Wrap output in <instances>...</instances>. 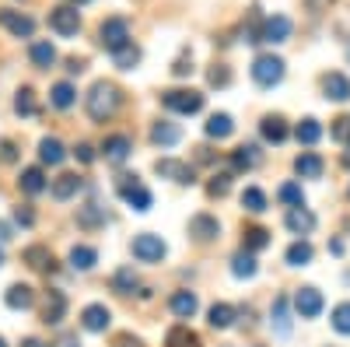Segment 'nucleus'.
<instances>
[{
  "mask_svg": "<svg viewBox=\"0 0 350 347\" xmlns=\"http://www.w3.org/2000/svg\"><path fill=\"white\" fill-rule=\"evenodd\" d=\"M120 102H123V92L116 88L112 81H95V84H92V92H88V99H84L88 116H92L95 123L112 120V116L120 112Z\"/></svg>",
  "mask_w": 350,
  "mask_h": 347,
  "instance_id": "1",
  "label": "nucleus"
},
{
  "mask_svg": "<svg viewBox=\"0 0 350 347\" xmlns=\"http://www.w3.org/2000/svg\"><path fill=\"white\" fill-rule=\"evenodd\" d=\"M284 60L280 56H273V53H262V56H256L252 60V81L259 84V88H273V84H280L284 81Z\"/></svg>",
  "mask_w": 350,
  "mask_h": 347,
  "instance_id": "2",
  "label": "nucleus"
},
{
  "mask_svg": "<svg viewBox=\"0 0 350 347\" xmlns=\"http://www.w3.org/2000/svg\"><path fill=\"white\" fill-rule=\"evenodd\" d=\"M116 190H120V196L126 200V204L133 207V211H151V204H154V196H151V190L144 186L137 176H120L116 179Z\"/></svg>",
  "mask_w": 350,
  "mask_h": 347,
  "instance_id": "3",
  "label": "nucleus"
},
{
  "mask_svg": "<svg viewBox=\"0 0 350 347\" xmlns=\"http://www.w3.org/2000/svg\"><path fill=\"white\" fill-rule=\"evenodd\" d=\"M161 105L168 112H179V116H193L203 109V95L193 92V88H172V92H161Z\"/></svg>",
  "mask_w": 350,
  "mask_h": 347,
  "instance_id": "4",
  "label": "nucleus"
},
{
  "mask_svg": "<svg viewBox=\"0 0 350 347\" xmlns=\"http://www.w3.org/2000/svg\"><path fill=\"white\" fill-rule=\"evenodd\" d=\"M98 42H102L109 53L123 49V46L130 42V21H126V18H105L102 28H98Z\"/></svg>",
  "mask_w": 350,
  "mask_h": 347,
  "instance_id": "5",
  "label": "nucleus"
},
{
  "mask_svg": "<svg viewBox=\"0 0 350 347\" xmlns=\"http://www.w3.org/2000/svg\"><path fill=\"white\" fill-rule=\"evenodd\" d=\"M49 28H53L56 36H64V39L77 36V32H81V11H77L74 4L53 8V11H49Z\"/></svg>",
  "mask_w": 350,
  "mask_h": 347,
  "instance_id": "6",
  "label": "nucleus"
},
{
  "mask_svg": "<svg viewBox=\"0 0 350 347\" xmlns=\"http://www.w3.org/2000/svg\"><path fill=\"white\" fill-rule=\"evenodd\" d=\"M130 249H133V256L140 259V264H161L165 253H168V246L161 242V235H151V231H140Z\"/></svg>",
  "mask_w": 350,
  "mask_h": 347,
  "instance_id": "7",
  "label": "nucleus"
},
{
  "mask_svg": "<svg viewBox=\"0 0 350 347\" xmlns=\"http://www.w3.org/2000/svg\"><path fill=\"white\" fill-rule=\"evenodd\" d=\"M154 172H158L161 179H175L179 186H193V183H196L193 165H186V162H179V158H158V162H154Z\"/></svg>",
  "mask_w": 350,
  "mask_h": 347,
  "instance_id": "8",
  "label": "nucleus"
},
{
  "mask_svg": "<svg viewBox=\"0 0 350 347\" xmlns=\"http://www.w3.org/2000/svg\"><path fill=\"white\" fill-rule=\"evenodd\" d=\"M295 309H298V316L301 320H315L319 312H323V292L319 287H298V295H295Z\"/></svg>",
  "mask_w": 350,
  "mask_h": 347,
  "instance_id": "9",
  "label": "nucleus"
},
{
  "mask_svg": "<svg viewBox=\"0 0 350 347\" xmlns=\"http://www.w3.org/2000/svg\"><path fill=\"white\" fill-rule=\"evenodd\" d=\"M287 36H291V18H284V14L267 18V21H262V28H259V42H270V46L287 42Z\"/></svg>",
  "mask_w": 350,
  "mask_h": 347,
  "instance_id": "10",
  "label": "nucleus"
},
{
  "mask_svg": "<svg viewBox=\"0 0 350 347\" xmlns=\"http://www.w3.org/2000/svg\"><path fill=\"white\" fill-rule=\"evenodd\" d=\"M0 25H4L8 32L14 36V39H32V32H36V21L28 18V14H18V11H11V8H4V11H0Z\"/></svg>",
  "mask_w": 350,
  "mask_h": 347,
  "instance_id": "11",
  "label": "nucleus"
},
{
  "mask_svg": "<svg viewBox=\"0 0 350 347\" xmlns=\"http://www.w3.org/2000/svg\"><path fill=\"white\" fill-rule=\"evenodd\" d=\"M189 235L196 242H214L221 235V221L214 214H193L189 218Z\"/></svg>",
  "mask_w": 350,
  "mask_h": 347,
  "instance_id": "12",
  "label": "nucleus"
},
{
  "mask_svg": "<svg viewBox=\"0 0 350 347\" xmlns=\"http://www.w3.org/2000/svg\"><path fill=\"white\" fill-rule=\"evenodd\" d=\"M67 316V295L60 292V287H53V292H46V309H42V323L46 326H60Z\"/></svg>",
  "mask_w": 350,
  "mask_h": 347,
  "instance_id": "13",
  "label": "nucleus"
},
{
  "mask_svg": "<svg viewBox=\"0 0 350 347\" xmlns=\"http://www.w3.org/2000/svg\"><path fill=\"white\" fill-rule=\"evenodd\" d=\"M130 151H133V140H130L126 133H112V137H105V144H102V155H105V162H112V165H123V162L130 158Z\"/></svg>",
  "mask_w": 350,
  "mask_h": 347,
  "instance_id": "14",
  "label": "nucleus"
},
{
  "mask_svg": "<svg viewBox=\"0 0 350 347\" xmlns=\"http://www.w3.org/2000/svg\"><path fill=\"white\" fill-rule=\"evenodd\" d=\"M109 320H112V312L105 309V305H88L84 312H81V326L88 330V333H102V330H109Z\"/></svg>",
  "mask_w": 350,
  "mask_h": 347,
  "instance_id": "15",
  "label": "nucleus"
},
{
  "mask_svg": "<svg viewBox=\"0 0 350 347\" xmlns=\"http://www.w3.org/2000/svg\"><path fill=\"white\" fill-rule=\"evenodd\" d=\"M21 259L32 270H39V274H53L56 270V259H53V253L46 249V246H28L25 253H21Z\"/></svg>",
  "mask_w": 350,
  "mask_h": 347,
  "instance_id": "16",
  "label": "nucleus"
},
{
  "mask_svg": "<svg viewBox=\"0 0 350 347\" xmlns=\"http://www.w3.org/2000/svg\"><path fill=\"white\" fill-rule=\"evenodd\" d=\"M259 162H262V151L256 148V144H242V148L231 151V168L235 172H252Z\"/></svg>",
  "mask_w": 350,
  "mask_h": 347,
  "instance_id": "17",
  "label": "nucleus"
},
{
  "mask_svg": "<svg viewBox=\"0 0 350 347\" xmlns=\"http://www.w3.org/2000/svg\"><path fill=\"white\" fill-rule=\"evenodd\" d=\"M284 224H287L291 231H295V235H308V231L315 228V214H312L308 207H287Z\"/></svg>",
  "mask_w": 350,
  "mask_h": 347,
  "instance_id": "18",
  "label": "nucleus"
},
{
  "mask_svg": "<svg viewBox=\"0 0 350 347\" xmlns=\"http://www.w3.org/2000/svg\"><path fill=\"white\" fill-rule=\"evenodd\" d=\"M323 92H326V99H333V102H347L350 99V77L347 74H326L323 77Z\"/></svg>",
  "mask_w": 350,
  "mask_h": 347,
  "instance_id": "19",
  "label": "nucleus"
},
{
  "mask_svg": "<svg viewBox=\"0 0 350 347\" xmlns=\"http://www.w3.org/2000/svg\"><path fill=\"white\" fill-rule=\"evenodd\" d=\"M81 186H84V179L77 176V172H64V176L53 179V196L56 200H70V196L81 193Z\"/></svg>",
  "mask_w": 350,
  "mask_h": 347,
  "instance_id": "20",
  "label": "nucleus"
},
{
  "mask_svg": "<svg viewBox=\"0 0 350 347\" xmlns=\"http://www.w3.org/2000/svg\"><path fill=\"white\" fill-rule=\"evenodd\" d=\"M151 140L158 144V148H175V144L183 140V130L175 127V123H168V120H158L151 127Z\"/></svg>",
  "mask_w": 350,
  "mask_h": 347,
  "instance_id": "21",
  "label": "nucleus"
},
{
  "mask_svg": "<svg viewBox=\"0 0 350 347\" xmlns=\"http://www.w3.org/2000/svg\"><path fill=\"white\" fill-rule=\"evenodd\" d=\"M49 183H46V176H42V168H21V176H18V190L21 193H28V196H39L42 190H46Z\"/></svg>",
  "mask_w": 350,
  "mask_h": 347,
  "instance_id": "22",
  "label": "nucleus"
},
{
  "mask_svg": "<svg viewBox=\"0 0 350 347\" xmlns=\"http://www.w3.org/2000/svg\"><path fill=\"white\" fill-rule=\"evenodd\" d=\"M259 133H262V140H270V144H284L291 130H287V123H284V116H262Z\"/></svg>",
  "mask_w": 350,
  "mask_h": 347,
  "instance_id": "23",
  "label": "nucleus"
},
{
  "mask_svg": "<svg viewBox=\"0 0 350 347\" xmlns=\"http://www.w3.org/2000/svg\"><path fill=\"white\" fill-rule=\"evenodd\" d=\"M323 158H319L315 151H301L298 158H295V172H298V176L301 179H319V176H323Z\"/></svg>",
  "mask_w": 350,
  "mask_h": 347,
  "instance_id": "24",
  "label": "nucleus"
},
{
  "mask_svg": "<svg viewBox=\"0 0 350 347\" xmlns=\"http://www.w3.org/2000/svg\"><path fill=\"white\" fill-rule=\"evenodd\" d=\"M4 302H8V309H32V302H36V292L28 284H11L8 287V295H4Z\"/></svg>",
  "mask_w": 350,
  "mask_h": 347,
  "instance_id": "25",
  "label": "nucleus"
},
{
  "mask_svg": "<svg viewBox=\"0 0 350 347\" xmlns=\"http://www.w3.org/2000/svg\"><path fill=\"white\" fill-rule=\"evenodd\" d=\"M168 305H172V312L179 316V320H193L196 309H200V302H196V295H193V292H175Z\"/></svg>",
  "mask_w": 350,
  "mask_h": 347,
  "instance_id": "26",
  "label": "nucleus"
},
{
  "mask_svg": "<svg viewBox=\"0 0 350 347\" xmlns=\"http://www.w3.org/2000/svg\"><path fill=\"white\" fill-rule=\"evenodd\" d=\"M165 347H203V340L189 330V326H172L168 333H165Z\"/></svg>",
  "mask_w": 350,
  "mask_h": 347,
  "instance_id": "27",
  "label": "nucleus"
},
{
  "mask_svg": "<svg viewBox=\"0 0 350 347\" xmlns=\"http://www.w3.org/2000/svg\"><path fill=\"white\" fill-rule=\"evenodd\" d=\"M39 158H42V165H60L67 158V151H64V144L56 137H42L39 140Z\"/></svg>",
  "mask_w": 350,
  "mask_h": 347,
  "instance_id": "28",
  "label": "nucleus"
},
{
  "mask_svg": "<svg viewBox=\"0 0 350 347\" xmlns=\"http://www.w3.org/2000/svg\"><path fill=\"white\" fill-rule=\"evenodd\" d=\"M231 133H235V123H231L228 112H214L211 120H207V137H211V140H224V137H231Z\"/></svg>",
  "mask_w": 350,
  "mask_h": 347,
  "instance_id": "29",
  "label": "nucleus"
},
{
  "mask_svg": "<svg viewBox=\"0 0 350 347\" xmlns=\"http://www.w3.org/2000/svg\"><path fill=\"white\" fill-rule=\"evenodd\" d=\"M207 316H211V326H214V330H228L231 323H235L239 312H235V305H228V302H214Z\"/></svg>",
  "mask_w": 350,
  "mask_h": 347,
  "instance_id": "30",
  "label": "nucleus"
},
{
  "mask_svg": "<svg viewBox=\"0 0 350 347\" xmlns=\"http://www.w3.org/2000/svg\"><path fill=\"white\" fill-rule=\"evenodd\" d=\"M242 246H245V253L267 249V246H270V231H267V228H259V224L245 228V231H242Z\"/></svg>",
  "mask_w": 350,
  "mask_h": 347,
  "instance_id": "31",
  "label": "nucleus"
},
{
  "mask_svg": "<svg viewBox=\"0 0 350 347\" xmlns=\"http://www.w3.org/2000/svg\"><path fill=\"white\" fill-rule=\"evenodd\" d=\"M95 264H98V253H95L92 246H74V249H70V267H74V270L84 274V270H92Z\"/></svg>",
  "mask_w": 350,
  "mask_h": 347,
  "instance_id": "32",
  "label": "nucleus"
},
{
  "mask_svg": "<svg viewBox=\"0 0 350 347\" xmlns=\"http://www.w3.org/2000/svg\"><path fill=\"white\" fill-rule=\"evenodd\" d=\"M28 56H32V64L39 67V70H46V67H53L56 64V49H53V42H32V49H28Z\"/></svg>",
  "mask_w": 350,
  "mask_h": 347,
  "instance_id": "33",
  "label": "nucleus"
},
{
  "mask_svg": "<svg viewBox=\"0 0 350 347\" xmlns=\"http://www.w3.org/2000/svg\"><path fill=\"white\" fill-rule=\"evenodd\" d=\"M74 99H77V92H74L70 81H60V84H53V88H49V102H53L56 109H70Z\"/></svg>",
  "mask_w": 350,
  "mask_h": 347,
  "instance_id": "34",
  "label": "nucleus"
},
{
  "mask_svg": "<svg viewBox=\"0 0 350 347\" xmlns=\"http://www.w3.org/2000/svg\"><path fill=\"white\" fill-rule=\"evenodd\" d=\"M312 256H315L312 242H295V246L284 253V259H287L291 267H308V264H312Z\"/></svg>",
  "mask_w": 350,
  "mask_h": 347,
  "instance_id": "35",
  "label": "nucleus"
},
{
  "mask_svg": "<svg viewBox=\"0 0 350 347\" xmlns=\"http://www.w3.org/2000/svg\"><path fill=\"white\" fill-rule=\"evenodd\" d=\"M77 224H81V228H88V231L98 228V224H105V214H102V207L95 204V200H92V204H84V207L77 211Z\"/></svg>",
  "mask_w": 350,
  "mask_h": 347,
  "instance_id": "36",
  "label": "nucleus"
},
{
  "mask_svg": "<svg viewBox=\"0 0 350 347\" xmlns=\"http://www.w3.org/2000/svg\"><path fill=\"white\" fill-rule=\"evenodd\" d=\"M112 64L120 67V70H133V67L140 64V49H137L133 42H126L123 49H116V53H112Z\"/></svg>",
  "mask_w": 350,
  "mask_h": 347,
  "instance_id": "37",
  "label": "nucleus"
},
{
  "mask_svg": "<svg viewBox=\"0 0 350 347\" xmlns=\"http://www.w3.org/2000/svg\"><path fill=\"white\" fill-rule=\"evenodd\" d=\"M242 207H245L249 214H262V211H267V193H262L259 186H249V190L242 193Z\"/></svg>",
  "mask_w": 350,
  "mask_h": 347,
  "instance_id": "38",
  "label": "nucleus"
},
{
  "mask_svg": "<svg viewBox=\"0 0 350 347\" xmlns=\"http://www.w3.org/2000/svg\"><path fill=\"white\" fill-rule=\"evenodd\" d=\"M137 287V274H133V267H120L112 274V292H120V295H130Z\"/></svg>",
  "mask_w": 350,
  "mask_h": 347,
  "instance_id": "39",
  "label": "nucleus"
},
{
  "mask_svg": "<svg viewBox=\"0 0 350 347\" xmlns=\"http://www.w3.org/2000/svg\"><path fill=\"white\" fill-rule=\"evenodd\" d=\"M256 256L252 253H239L235 259H231V274H235V277H256Z\"/></svg>",
  "mask_w": 350,
  "mask_h": 347,
  "instance_id": "40",
  "label": "nucleus"
},
{
  "mask_svg": "<svg viewBox=\"0 0 350 347\" xmlns=\"http://www.w3.org/2000/svg\"><path fill=\"white\" fill-rule=\"evenodd\" d=\"M273 326H277V333H280V337H287V333H291V312H287V298H284V295L273 302Z\"/></svg>",
  "mask_w": 350,
  "mask_h": 347,
  "instance_id": "41",
  "label": "nucleus"
},
{
  "mask_svg": "<svg viewBox=\"0 0 350 347\" xmlns=\"http://www.w3.org/2000/svg\"><path fill=\"white\" fill-rule=\"evenodd\" d=\"M295 137H298V144H315L319 137H323V127H319V120H301L298 123V130H295Z\"/></svg>",
  "mask_w": 350,
  "mask_h": 347,
  "instance_id": "42",
  "label": "nucleus"
},
{
  "mask_svg": "<svg viewBox=\"0 0 350 347\" xmlns=\"http://www.w3.org/2000/svg\"><path fill=\"white\" fill-rule=\"evenodd\" d=\"M329 323L336 333H350V302H340L333 312H329Z\"/></svg>",
  "mask_w": 350,
  "mask_h": 347,
  "instance_id": "43",
  "label": "nucleus"
},
{
  "mask_svg": "<svg viewBox=\"0 0 350 347\" xmlns=\"http://www.w3.org/2000/svg\"><path fill=\"white\" fill-rule=\"evenodd\" d=\"M14 109H18L21 116H36V112H39V105H36V92H32V88H21L18 99H14Z\"/></svg>",
  "mask_w": 350,
  "mask_h": 347,
  "instance_id": "44",
  "label": "nucleus"
},
{
  "mask_svg": "<svg viewBox=\"0 0 350 347\" xmlns=\"http://www.w3.org/2000/svg\"><path fill=\"white\" fill-rule=\"evenodd\" d=\"M277 196L284 200L287 207H301V200H305V193H301V186H298V183H284Z\"/></svg>",
  "mask_w": 350,
  "mask_h": 347,
  "instance_id": "45",
  "label": "nucleus"
},
{
  "mask_svg": "<svg viewBox=\"0 0 350 347\" xmlns=\"http://www.w3.org/2000/svg\"><path fill=\"white\" fill-rule=\"evenodd\" d=\"M329 137H333L336 144H350V116H340V120H333Z\"/></svg>",
  "mask_w": 350,
  "mask_h": 347,
  "instance_id": "46",
  "label": "nucleus"
},
{
  "mask_svg": "<svg viewBox=\"0 0 350 347\" xmlns=\"http://www.w3.org/2000/svg\"><path fill=\"white\" fill-rule=\"evenodd\" d=\"M228 190H231V172H217V176L207 183V193L211 196H224Z\"/></svg>",
  "mask_w": 350,
  "mask_h": 347,
  "instance_id": "47",
  "label": "nucleus"
},
{
  "mask_svg": "<svg viewBox=\"0 0 350 347\" xmlns=\"http://www.w3.org/2000/svg\"><path fill=\"white\" fill-rule=\"evenodd\" d=\"M207 81L214 84V88H228V84H231V70H228L224 64H217V67H211Z\"/></svg>",
  "mask_w": 350,
  "mask_h": 347,
  "instance_id": "48",
  "label": "nucleus"
},
{
  "mask_svg": "<svg viewBox=\"0 0 350 347\" xmlns=\"http://www.w3.org/2000/svg\"><path fill=\"white\" fill-rule=\"evenodd\" d=\"M14 221H18L21 228H32V224H36V214H32V207H28V204L14 207Z\"/></svg>",
  "mask_w": 350,
  "mask_h": 347,
  "instance_id": "49",
  "label": "nucleus"
},
{
  "mask_svg": "<svg viewBox=\"0 0 350 347\" xmlns=\"http://www.w3.org/2000/svg\"><path fill=\"white\" fill-rule=\"evenodd\" d=\"M74 158H77L81 165H92V162H95V151H92V144H77V148H74Z\"/></svg>",
  "mask_w": 350,
  "mask_h": 347,
  "instance_id": "50",
  "label": "nucleus"
},
{
  "mask_svg": "<svg viewBox=\"0 0 350 347\" xmlns=\"http://www.w3.org/2000/svg\"><path fill=\"white\" fill-rule=\"evenodd\" d=\"M14 158H18V148H14V140H8V137H4V140H0V162L8 165V162H14Z\"/></svg>",
  "mask_w": 350,
  "mask_h": 347,
  "instance_id": "51",
  "label": "nucleus"
},
{
  "mask_svg": "<svg viewBox=\"0 0 350 347\" xmlns=\"http://www.w3.org/2000/svg\"><path fill=\"white\" fill-rule=\"evenodd\" d=\"M172 74H175V77H189V74H193V60H189V56H179V60H175V67H172Z\"/></svg>",
  "mask_w": 350,
  "mask_h": 347,
  "instance_id": "52",
  "label": "nucleus"
},
{
  "mask_svg": "<svg viewBox=\"0 0 350 347\" xmlns=\"http://www.w3.org/2000/svg\"><path fill=\"white\" fill-rule=\"evenodd\" d=\"M329 4H333V0H305L308 14H323V11H329Z\"/></svg>",
  "mask_w": 350,
  "mask_h": 347,
  "instance_id": "53",
  "label": "nucleus"
},
{
  "mask_svg": "<svg viewBox=\"0 0 350 347\" xmlns=\"http://www.w3.org/2000/svg\"><path fill=\"white\" fill-rule=\"evenodd\" d=\"M112 347H140V340L133 333H120V337L112 340Z\"/></svg>",
  "mask_w": 350,
  "mask_h": 347,
  "instance_id": "54",
  "label": "nucleus"
},
{
  "mask_svg": "<svg viewBox=\"0 0 350 347\" xmlns=\"http://www.w3.org/2000/svg\"><path fill=\"white\" fill-rule=\"evenodd\" d=\"M56 347H81V344H77V333H64Z\"/></svg>",
  "mask_w": 350,
  "mask_h": 347,
  "instance_id": "55",
  "label": "nucleus"
},
{
  "mask_svg": "<svg viewBox=\"0 0 350 347\" xmlns=\"http://www.w3.org/2000/svg\"><path fill=\"white\" fill-rule=\"evenodd\" d=\"M67 70L70 74H81L84 70V60H77V56H74V60H67Z\"/></svg>",
  "mask_w": 350,
  "mask_h": 347,
  "instance_id": "56",
  "label": "nucleus"
},
{
  "mask_svg": "<svg viewBox=\"0 0 350 347\" xmlns=\"http://www.w3.org/2000/svg\"><path fill=\"white\" fill-rule=\"evenodd\" d=\"M329 253H333V256H343V239H333V242H329Z\"/></svg>",
  "mask_w": 350,
  "mask_h": 347,
  "instance_id": "57",
  "label": "nucleus"
},
{
  "mask_svg": "<svg viewBox=\"0 0 350 347\" xmlns=\"http://www.w3.org/2000/svg\"><path fill=\"white\" fill-rule=\"evenodd\" d=\"M21 347H46L39 337H28V340H21Z\"/></svg>",
  "mask_w": 350,
  "mask_h": 347,
  "instance_id": "58",
  "label": "nucleus"
},
{
  "mask_svg": "<svg viewBox=\"0 0 350 347\" xmlns=\"http://www.w3.org/2000/svg\"><path fill=\"white\" fill-rule=\"evenodd\" d=\"M8 239H11V228H8L4 221H0V242H8Z\"/></svg>",
  "mask_w": 350,
  "mask_h": 347,
  "instance_id": "59",
  "label": "nucleus"
},
{
  "mask_svg": "<svg viewBox=\"0 0 350 347\" xmlns=\"http://www.w3.org/2000/svg\"><path fill=\"white\" fill-rule=\"evenodd\" d=\"M74 4H92V0H74Z\"/></svg>",
  "mask_w": 350,
  "mask_h": 347,
  "instance_id": "60",
  "label": "nucleus"
},
{
  "mask_svg": "<svg viewBox=\"0 0 350 347\" xmlns=\"http://www.w3.org/2000/svg\"><path fill=\"white\" fill-rule=\"evenodd\" d=\"M343 162H347V168H350V151H347V158H343Z\"/></svg>",
  "mask_w": 350,
  "mask_h": 347,
  "instance_id": "61",
  "label": "nucleus"
},
{
  "mask_svg": "<svg viewBox=\"0 0 350 347\" xmlns=\"http://www.w3.org/2000/svg\"><path fill=\"white\" fill-rule=\"evenodd\" d=\"M0 264H4V249H0Z\"/></svg>",
  "mask_w": 350,
  "mask_h": 347,
  "instance_id": "62",
  "label": "nucleus"
},
{
  "mask_svg": "<svg viewBox=\"0 0 350 347\" xmlns=\"http://www.w3.org/2000/svg\"><path fill=\"white\" fill-rule=\"evenodd\" d=\"M0 347H8V344H4V337H0Z\"/></svg>",
  "mask_w": 350,
  "mask_h": 347,
  "instance_id": "63",
  "label": "nucleus"
},
{
  "mask_svg": "<svg viewBox=\"0 0 350 347\" xmlns=\"http://www.w3.org/2000/svg\"><path fill=\"white\" fill-rule=\"evenodd\" d=\"M347 56H350V46H347Z\"/></svg>",
  "mask_w": 350,
  "mask_h": 347,
  "instance_id": "64",
  "label": "nucleus"
}]
</instances>
